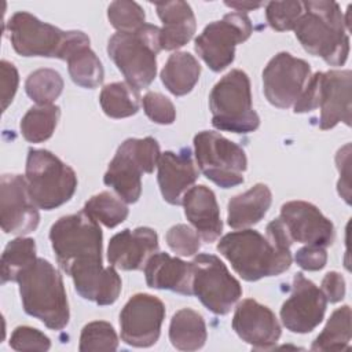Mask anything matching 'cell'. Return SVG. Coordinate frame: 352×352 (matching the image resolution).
<instances>
[{
	"instance_id": "cell-45",
	"label": "cell",
	"mask_w": 352,
	"mask_h": 352,
	"mask_svg": "<svg viewBox=\"0 0 352 352\" xmlns=\"http://www.w3.org/2000/svg\"><path fill=\"white\" fill-rule=\"evenodd\" d=\"M226 6L231 7V8H235L236 11H249V10H256L258 7L263 6V3H248V1H242V3H238V1H226Z\"/></svg>"
},
{
	"instance_id": "cell-4",
	"label": "cell",
	"mask_w": 352,
	"mask_h": 352,
	"mask_svg": "<svg viewBox=\"0 0 352 352\" xmlns=\"http://www.w3.org/2000/svg\"><path fill=\"white\" fill-rule=\"evenodd\" d=\"M217 250L231 263L235 272L249 282L276 276L292 264L290 249L275 245L256 230L224 235L217 243Z\"/></svg>"
},
{
	"instance_id": "cell-2",
	"label": "cell",
	"mask_w": 352,
	"mask_h": 352,
	"mask_svg": "<svg viewBox=\"0 0 352 352\" xmlns=\"http://www.w3.org/2000/svg\"><path fill=\"white\" fill-rule=\"evenodd\" d=\"M294 34L302 48L320 56L331 66H341L349 54V37L345 19L336 1H304V11L294 26Z\"/></svg>"
},
{
	"instance_id": "cell-23",
	"label": "cell",
	"mask_w": 352,
	"mask_h": 352,
	"mask_svg": "<svg viewBox=\"0 0 352 352\" xmlns=\"http://www.w3.org/2000/svg\"><path fill=\"white\" fill-rule=\"evenodd\" d=\"M146 282L153 289L192 294V267L168 253H154L144 265Z\"/></svg>"
},
{
	"instance_id": "cell-25",
	"label": "cell",
	"mask_w": 352,
	"mask_h": 352,
	"mask_svg": "<svg viewBox=\"0 0 352 352\" xmlns=\"http://www.w3.org/2000/svg\"><path fill=\"white\" fill-rule=\"evenodd\" d=\"M272 194L268 186L254 184L243 194L235 195L228 202L227 221L232 228H245L258 223L270 209Z\"/></svg>"
},
{
	"instance_id": "cell-39",
	"label": "cell",
	"mask_w": 352,
	"mask_h": 352,
	"mask_svg": "<svg viewBox=\"0 0 352 352\" xmlns=\"http://www.w3.org/2000/svg\"><path fill=\"white\" fill-rule=\"evenodd\" d=\"M165 238L168 246L179 256H194L201 248L199 235L186 224H176L170 227Z\"/></svg>"
},
{
	"instance_id": "cell-33",
	"label": "cell",
	"mask_w": 352,
	"mask_h": 352,
	"mask_svg": "<svg viewBox=\"0 0 352 352\" xmlns=\"http://www.w3.org/2000/svg\"><path fill=\"white\" fill-rule=\"evenodd\" d=\"M72 80L82 88L98 87L104 77L102 62L88 45L76 50L67 59Z\"/></svg>"
},
{
	"instance_id": "cell-27",
	"label": "cell",
	"mask_w": 352,
	"mask_h": 352,
	"mask_svg": "<svg viewBox=\"0 0 352 352\" xmlns=\"http://www.w3.org/2000/svg\"><path fill=\"white\" fill-rule=\"evenodd\" d=\"M201 66L188 52L172 54L161 70L162 84L176 96H183L195 87L199 80Z\"/></svg>"
},
{
	"instance_id": "cell-38",
	"label": "cell",
	"mask_w": 352,
	"mask_h": 352,
	"mask_svg": "<svg viewBox=\"0 0 352 352\" xmlns=\"http://www.w3.org/2000/svg\"><path fill=\"white\" fill-rule=\"evenodd\" d=\"M302 11L304 1H270L265 6L267 21L278 32L294 29Z\"/></svg>"
},
{
	"instance_id": "cell-9",
	"label": "cell",
	"mask_w": 352,
	"mask_h": 352,
	"mask_svg": "<svg viewBox=\"0 0 352 352\" xmlns=\"http://www.w3.org/2000/svg\"><path fill=\"white\" fill-rule=\"evenodd\" d=\"M25 180L33 202L44 210L66 204L77 188L76 172L55 154L43 148L29 150Z\"/></svg>"
},
{
	"instance_id": "cell-44",
	"label": "cell",
	"mask_w": 352,
	"mask_h": 352,
	"mask_svg": "<svg viewBox=\"0 0 352 352\" xmlns=\"http://www.w3.org/2000/svg\"><path fill=\"white\" fill-rule=\"evenodd\" d=\"M330 302H338L345 296V280L341 274L331 271L327 272L322 280V289H320Z\"/></svg>"
},
{
	"instance_id": "cell-16",
	"label": "cell",
	"mask_w": 352,
	"mask_h": 352,
	"mask_svg": "<svg viewBox=\"0 0 352 352\" xmlns=\"http://www.w3.org/2000/svg\"><path fill=\"white\" fill-rule=\"evenodd\" d=\"M327 300L323 292L301 272L293 278L290 297L280 308L283 326L292 333L305 334L323 320Z\"/></svg>"
},
{
	"instance_id": "cell-20",
	"label": "cell",
	"mask_w": 352,
	"mask_h": 352,
	"mask_svg": "<svg viewBox=\"0 0 352 352\" xmlns=\"http://www.w3.org/2000/svg\"><path fill=\"white\" fill-rule=\"evenodd\" d=\"M158 249V236L153 228H125L116 234L107 248V260L113 267L136 271L142 270L147 260Z\"/></svg>"
},
{
	"instance_id": "cell-12",
	"label": "cell",
	"mask_w": 352,
	"mask_h": 352,
	"mask_svg": "<svg viewBox=\"0 0 352 352\" xmlns=\"http://www.w3.org/2000/svg\"><path fill=\"white\" fill-rule=\"evenodd\" d=\"M191 267L192 294L213 314H228L242 296L241 283L217 256L201 253L194 257Z\"/></svg>"
},
{
	"instance_id": "cell-1",
	"label": "cell",
	"mask_w": 352,
	"mask_h": 352,
	"mask_svg": "<svg viewBox=\"0 0 352 352\" xmlns=\"http://www.w3.org/2000/svg\"><path fill=\"white\" fill-rule=\"evenodd\" d=\"M102 230L84 210L63 216L50 230V241L60 268L72 278L102 268Z\"/></svg>"
},
{
	"instance_id": "cell-40",
	"label": "cell",
	"mask_w": 352,
	"mask_h": 352,
	"mask_svg": "<svg viewBox=\"0 0 352 352\" xmlns=\"http://www.w3.org/2000/svg\"><path fill=\"white\" fill-rule=\"evenodd\" d=\"M143 109L146 116L155 124L169 125L176 118L173 103L160 92H147L143 96Z\"/></svg>"
},
{
	"instance_id": "cell-36",
	"label": "cell",
	"mask_w": 352,
	"mask_h": 352,
	"mask_svg": "<svg viewBox=\"0 0 352 352\" xmlns=\"http://www.w3.org/2000/svg\"><path fill=\"white\" fill-rule=\"evenodd\" d=\"M117 346L118 338L110 323L96 320L84 326L78 345V349L81 352L116 351Z\"/></svg>"
},
{
	"instance_id": "cell-24",
	"label": "cell",
	"mask_w": 352,
	"mask_h": 352,
	"mask_svg": "<svg viewBox=\"0 0 352 352\" xmlns=\"http://www.w3.org/2000/svg\"><path fill=\"white\" fill-rule=\"evenodd\" d=\"M157 14L162 21L160 41L162 50H177L186 45L194 36L197 22L191 6L186 1L155 3Z\"/></svg>"
},
{
	"instance_id": "cell-31",
	"label": "cell",
	"mask_w": 352,
	"mask_h": 352,
	"mask_svg": "<svg viewBox=\"0 0 352 352\" xmlns=\"http://www.w3.org/2000/svg\"><path fill=\"white\" fill-rule=\"evenodd\" d=\"M36 260V243L32 238L19 236L8 242L1 254V283L16 282L21 272Z\"/></svg>"
},
{
	"instance_id": "cell-26",
	"label": "cell",
	"mask_w": 352,
	"mask_h": 352,
	"mask_svg": "<svg viewBox=\"0 0 352 352\" xmlns=\"http://www.w3.org/2000/svg\"><path fill=\"white\" fill-rule=\"evenodd\" d=\"M76 292L98 305L113 304L121 292V278L113 265L102 267L81 276L72 278Z\"/></svg>"
},
{
	"instance_id": "cell-5",
	"label": "cell",
	"mask_w": 352,
	"mask_h": 352,
	"mask_svg": "<svg viewBox=\"0 0 352 352\" xmlns=\"http://www.w3.org/2000/svg\"><path fill=\"white\" fill-rule=\"evenodd\" d=\"M7 30L14 50L22 56H45L67 60L82 45L89 44L85 33L78 30H60L41 22L34 15L19 11L7 22Z\"/></svg>"
},
{
	"instance_id": "cell-32",
	"label": "cell",
	"mask_w": 352,
	"mask_h": 352,
	"mask_svg": "<svg viewBox=\"0 0 352 352\" xmlns=\"http://www.w3.org/2000/svg\"><path fill=\"white\" fill-rule=\"evenodd\" d=\"M60 109L55 104L34 106L21 120L22 136L30 143H40L50 139L56 128Z\"/></svg>"
},
{
	"instance_id": "cell-11",
	"label": "cell",
	"mask_w": 352,
	"mask_h": 352,
	"mask_svg": "<svg viewBox=\"0 0 352 352\" xmlns=\"http://www.w3.org/2000/svg\"><path fill=\"white\" fill-rule=\"evenodd\" d=\"M195 160L201 172L221 188L243 183L248 158L242 147L213 131H202L194 138Z\"/></svg>"
},
{
	"instance_id": "cell-13",
	"label": "cell",
	"mask_w": 352,
	"mask_h": 352,
	"mask_svg": "<svg viewBox=\"0 0 352 352\" xmlns=\"http://www.w3.org/2000/svg\"><path fill=\"white\" fill-rule=\"evenodd\" d=\"M253 32L252 22L245 12H230L220 21L205 26L195 38V51L213 72L230 66L235 56V47L246 41Z\"/></svg>"
},
{
	"instance_id": "cell-6",
	"label": "cell",
	"mask_w": 352,
	"mask_h": 352,
	"mask_svg": "<svg viewBox=\"0 0 352 352\" xmlns=\"http://www.w3.org/2000/svg\"><path fill=\"white\" fill-rule=\"evenodd\" d=\"M160 28L144 23L135 32H118L107 43V54L124 74L126 82L147 88L157 73V55L161 51Z\"/></svg>"
},
{
	"instance_id": "cell-3",
	"label": "cell",
	"mask_w": 352,
	"mask_h": 352,
	"mask_svg": "<svg viewBox=\"0 0 352 352\" xmlns=\"http://www.w3.org/2000/svg\"><path fill=\"white\" fill-rule=\"evenodd\" d=\"M16 282L28 315L52 330L66 327L70 318L66 290L60 274L48 260L37 258L21 272Z\"/></svg>"
},
{
	"instance_id": "cell-8",
	"label": "cell",
	"mask_w": 352,
	"mask_h": 352,
	"mask_svg": "<svg viewBox=\"0 0 352 352\" xmlns=\"http://www.w3.org/2000/svg\"><path fill=\"white\" fill-rule=\"evenodd\" d=\"M212 125L220 131L249 133L258 128L260 117L252 106L250 80L239 69L228 72L209 95Z\"/></svg>"
},
{
	"instance_id": "cell-19",
	"label": "cell",
	"mask_w": 352,
	"mask_h": 352,
	"mask_svg": "<svg viewBox=\"0 0 352 352\" xmlns=\"http://www.w3.org/2000/svg\"><path fill=\"white\" fill-rule=\"evenodd\" d=\"M232 329L253 349H270L280 337L275 314L253 298H246L235 308Z\"/></svg>"
},
{
	"instance_id": "cell-42",
	"label": "cell",
	"mask_w": 352,
	"mask_h": 352,
	"mask_svg": "<svg viewBox=\"0 0 352 352\" xmlns=\"http://www.w3.org/2000/svg\"><path fill=\"white\" fill-rule=\"evenodd\" d=\"M294 260L302 270L318 271L326 265L327 253L323 246L305 245L304 248L297 250Z\"/></svg>"
},
{
	"instance_id": "cell-17",
	"label": "cell",
	"mask_w": 352,
	"mask_h": 352,
	"mask_svg": "<svg viewBox=\"0 0 352 352\" xmlns=\"http://www.w3.org/2000/svg\"><path fill=\"white\" fill-rule=\"evenodd\" d=\"M40 221L37 205L33 202L25 177L6 173L0 180V223L6 234L26 235Z\"/></svg>"
},
{
	"instance_id": "cell-30",
	"label": "cell",
	"mask_w": 352,
	"mask_h": 352,
	"mask_svg": "<svg viewBox=\"0 0 352 352\" xmlns=\"http://www.w3.org/2000/svg\"><path fill=\"white\" fill-rule=\"evenodd\" d=\"M351 341V308H337L329 318L322 333L311 345L312 351H344Z\"/></svg>"
},
{
	"instance_id": "cell-7",
	"label": "cell",
	"mask_w": 352,
	"mask_h": 352,
	"mask_svg": "<svg viewBox=\"0 0 352 352\" xmlns=\"http://www.w3.org/2000/svg\"><path fill=\"white\" fill-rule=\"evenodd\" d=\"M351 70L318 72L309 77L304 91L296 100L294 113H308L320 109L319 128L330 129L338 122L351 125Z\"/></svg>"
},
{
	"instance_id": "cell-34",
	"label": "cell",
	"mask_w": 352,
	"mask_h": 352,
	"mask_svg": "<svg viewBox=\"0 0 352 352\" xmlns=\"http://www.w3.org/2000/svg\"><path fill=\"white\" fill-rule=\"evenodd\" d=\"M63 89V78L54 69H38L29 74L25 82L28 96L37 106L51 104Z\"/></svg>"
},
{
	"instance_id": "cell-14",
	"label": "cell",
	"mask_w": 352,
	"mask_h": 352,
	"mask_svg": "<svg viewBox=\"0 0 352 352\" xmlns=\"http://www.w3.org/2000/svg\"><path fill=\"white\" fill-rule=\"evenodd\" d=\"M309 77L311 67L304 59L279 52L263 72L264 95L272 106L287 109L300 98Z\"/></svg>"
},
{
	"instance_id": "cell-10",
	"label": "cell",
	"mask_w": 352,
	"mask_h": 352,
	"mask_svg": "<svg viewBox=\"0 0 352 352\" xmlns=\"http://www.w3.org/2000/svg\"><path fill=\"white\" fill-rule=\"evenodd\" d=\"M160 144L151 138L126 139L109 162L103 182L124 202L133 204L142 194V173H151L158 164Z\"/></svg>"
},
{
	"instance_id": "cell-21",
	"label": "cell",
	"mask_w": 352,
	"mask_h": 352,
	"mask_svg": "<svg viewBox=\"0 0 352 352\" xmlns=\"http://www.w3.org/2000/svg\"><path fill=\"white\" fill-rule=\"evenodd\" d=\"M157 166L158 186L164 199L170 205H180L183 195L198 177V169L192 161L190 148H183L179 153H162Z\"/></svg>"
},
{
	"instance_id": "cell-37",
	"label": "cell",
	"mask_w": 352,
	"mask_h": 352,
	"mask_svg": "<svg viewBox=\"0 0 352 352\" xmlns=\"http://www.w3.org/2000/svg\"><path fill=\"white\" fill-rule=\"evenodd\" d=\"M107 18L111 26L118 32H135L146 23L143 8L135 1L126 0L110 3L107 8Z\"/></svg>"
},
{
	"instance_id": "cell-35",
	"label": "cell",
	"mask_w": 352,
	"mask_h": 352,
	"mask_svg": "<svg viewBox=\"0 0 352 352\" xmlns=\"http://www.w3.org/2000/svg\"><path fill=\"white\" fill-rule=\"evenodd\" d=\"M82 210L88 213L94 220L109 228L121 224L129 213L126 205L122 201L114 198L107 191L91 197L85 202Z\"/></svg>"
},
{
	"instance_id": "cell-43",
	"label": "cell",
	"mask_w": 352,
	"mask_h": 352,
	"mask_svg": "<svg viewBox=\"0 0 352 352\" xmlns=\"http://www.w3.org/2000/svg\"><path fill=\"white\" fill-rule=\"evenodd\" d=\"M0 70H1V102H3V110H6L14 99V95L16 92L18 82H19V76L15 66L8 60H1Z\"/></svg>"
},
{
	"instance_id": "cell-28",
	"label": "cell",
	"mask_w": 352,
	"mask_h": 352,
	"mask_svg": "<svg viewBox=\"0 0 352 352\" xmlns=\"http://www.w3.org/2000/svg\"><path fill=\"white\" fill-rule=\"evenodd\" d=\"M208 333L201 314L191 308L177 311L169 326V340L176 349L197 351L205 345Z\"/></svg>"
},
{
	"instance_id": "cell-41",
	"label": "cell",
	"mask_w": 352,
	"mask_h": 352,
	"mask_svg": "<svg viewBox=\"0 0 352 352\" xmlns=\"http://www.w3.org/2000/svg\"><path fill=\"white\" fill-rule=\"evenodd\" d=\"M10 346L15 351H48L51 341L37 329L18 326L11 334Z\"/></svg>"
},
{
	"instance_id": "cell-15",
	"label": "cell",
	"mask_w": 352,
	"mask_h": 352,
	"mask_svg": "<svg viewBox=\"0 0 352 352\" xmlns=\"http://www.w3.org/2000/svg\"><path fill=\"white\" fill-rule=\"evenodd\" d=\"M165 318V305L155 296L138 293L132 296L120 314L121 338L125 344L146 348L160 338Z\"/></svg>"
},
{
	"instance_id": "cell-18",
	"label": "cell",
	"mask_w": 352,
	"mask_h": 352,
	"mask_svg": "<svg viewBox=\"0 0 352 352\" xmlns=\"http://www.w3.org/2000/svg\"><path fill=\"white\" fill-rule=\"evenodd\" d=\"M292 242L330 246L334 241V226L312 204L289 201L280 208V217Z\"/></svg>"
},
{
	"instance_id": "cell-29",
	"label": "cell",
	"mask_w": 352,
	"mask_h": 352,
	"mask_svg": "<svg viewBox=\"0 0 352 352\" xmlns=\"http://www.w3.org/2000/svg\"><path fill=\"white\" fill-rule=\"evenodd\" d=\"M99 102L106 116L125 118L138 113L139 92L128 82H111L102 88Z\"/></svg>"
},
{
	"instance_id": "cell-22",
	"label": "cell",
	"mask_w": 352,
	"mask_h": 352,
	"mask_svg": "<svg viewBox=\"0 0 352 352\" xmlns=\"http://www.w3.org/2000/svg\"><path fill=\"white\" fill-rule=\"evenodd\" d=\"M182 204L187 220L194 226L197 234L205 242L216 241L221 231L223 223L214 192L206 186H194L186 191Z\"/></svg>"
}]
</instances>
